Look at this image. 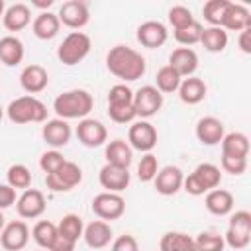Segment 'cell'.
Masks as SVG:
<instances>
[{
	"instance_id": "obj_1",
	"label": "cell",
	"mask_w": 251,
	"mask_h": 251,
	"mask_svg": "<svg viewBox=\"0 0 251 251\" xmlns=\"http://www.w3.org/2000/svg\"><path fill=\"white\" fill-rule=\"evenodd\" d=\"M106 67L124 82H133L145 75V59L127 45H114L106 55Z\"/></svg>"
},
{
	"instance_id": "obj_2",
	"label": "cell",
	"mask_w": 251,
	"mask_h": 251,
	"mask_svg": "<svg viewBox=\"0 0 251 251\" xmlns=\"http://www.w3.org/2000/svg\"><path fill=\"white\" fill-rule=\"evenodd\" d=\"M92 106H94L92 94L84 88L65 90L53 102V110L61 120H82L90 114Z\"/></svg>"
},
{
	"instance_id": "obj_3",
	"label": "cell",
	"mask_w": 251,
	"mask_h": 251,
	"mask_svg": "<svg viewBox=\"0 0 251 251\" xmlns=\"http://www.w3.org/2000/svg\"><path fill=\"white\" fill-rule=\"evenodd\" d=\"M6 114L12 124H41L47 120V106L35 96H20L12 100L6 108Z\"/></svg>"
},
{
	"instance_id": "obj_4",
	"label": "cell",
	"mask_w": 251,
	"mask_h": 251,
	"mask_svg": "<svg viewBox=\"0 0 251 251\" xmlns=\"http://www.w3.org/2000/svg\"><path fill=\"white\" fill-rule=\"evenodd\" d=\"M222 180V173L220 167L212 165V163H200L184 180H182V188L192 194V196H202L214 188L220 186Z\"/></svg>"
},
{
	"instance_id": "obj_5",
	"label": "cell",
	"mask_w": 251,
	"mask_h": 251,
	"mask_svg": "<svg viewBox=\"0 0 251 251\" xmlns=\"http://www.w3.org/2000/svg\"><path fill=\"white\" fill-rule=\"evenodd\" d=\"M88 53H90V37L82 31H71L57 47V59L67 67L78 65Z\"/></svg>"
},
{
	"instance_id": "obj_6",
	"label": "cell",
	"mask_w": 251,
	"mask_h": 251,
	"mask_svg": "<svg viewBox=\"0 0 251 251\" xmlns=\"http://www.w3.org/2000/svg\"><path fill=\"white\" fill-rule=\"evenodd\" d=\"M80 180H82V169L73 161H65L55 173L45 175V184L53 192H69L75 186H78Z\"/></svg>"
},
{
	"instance_id": "obj_7",
	"label": "cell",
	"mask_w": 251,
	"mask_h": 251,
	"mask_svg": "<svg viewBox=\"0 0 251 251\" xmlns=\"http://www.w3.org/2000/svg\"><path fill=\"white\" fill-rule=\"evenodd\" d=\"M231 249H245L251 241V214L247 210H237L229 218V226L224 239Z\"/></svg>"
},
{
	"instance_id": "obj_8",
	"label": "cell",
	"mask_w": 251,
	"mask_h": 251,
	"mask_svg": "<svg viewBox=\"0 0 251 251\" xmlns=\"http://www.w3.org/2000/svg\"><path fill=\"white\" fill-rule=\"evenodd\" d=\"M92 212L104 220V222H112L124 216L126 212V202L118 192H100L92 198Z\"/></svg>"
},
{
	"instance_id": "obj_9",
	"label": "cell",
	"mask_w": 251,
	"mask_h": 251,
	"mask_svg": "<svg viewBox=\"0 0 251 251\" xmlns=\"http://www.w3.org/2000/svg\"><path fill=\"white\" fill-rule=\"evenodd\" d=\"M133 108H135L137 118L147 120L163 108V94L155 86L145 84L137 92H133Z\"/></svg>"
},
{
	"instance_id": "obj_10",
	"label": "cell",
	"mask_w": 251,
	"mask_h": 251,
	"mask_svg": "<svg viewBox=\"0 0 251 251\" xmlns=\"http://www.w3.org/2000/svg\"><path fill=\"white\" fill-rule=\"evenodd\" d=\"M127 143L131 149H137L141 153H151V149L157 145V129L147 120H137L129 126L127 131Z\"/></svg>"
},
{
	"instance_id": "obj_11",
	"label": "cell",
	"mask_w": 251,
	"mask_h": 251,
	"mask_svg": "<svg viewBox=\"0 0 251 251\" xmlns=\"http://www.w3.org/2000/svg\"><path fill=\"white\" fill-rule=\"evenodd\" d=\"M59 22L71 29H82L88 20H90V12H88V6L86 2L82 0H69V2H63L61 8H59V14H57Z\"/></svg>"
},
{
	"instance_id": "obj_12",
	"label": "cell",
	"mask_w": 251,
	"mask_h": 251,
	"mask_svg": "<svg viewBox=\"0 0 251 251\" xmlns=\"http://www.w3.org/2000/svg\"><path fill=\"white\" fill-rule=\"evenodd\" d=\"M76 137L86 147H100L108 139V129L100 120L82 118L76 126Z\"/></svg>"
},
{
	"instance_id": "obj_13",
	"label": "cell",
	"mask_w": 251,
	"mask_h": 251,
	"mask_svg": "<svg viewBox=\"0 0 251 251\" xmlns=\"http://www.w3.org/2000/svg\"><path fill=\"white\" fill-rule=\"evenodd\" d=\"M16 212L20 218L25 220H33L39 218L45 212V196L41 190L37 188H27L20 194V198L16 200Z\"/></svg>"
},
{
	"instance_id": "obj_14",
	"label": "cell",
	"mask_w": 251,
	"mask_h": 251,
	"mask_svg": "<svg viewBox=\"0 0 251 251\" xmlns=\"http://www.w3.org/2000/svg\"><path fill=\"white\" fill-rule=\"evenodd\" d=\"M29 241V227L22 220H14L4 226L0 231V243L6 251H20L27 245Z\"/></svg>"
},
{
	"instance_id": "obj_15",
	"label": "cell",
	"mask_w": 251,
	"mask_h": 251,
	"mask_svg": "<svg viewBox=\"0 0 251 251\" xmlns=\"http://www.w3.org/2000/svg\"><path fill=\"white\" fill-rule=\"evenodd\" d=\"M98 180L102 184V188H106V192H122L129 186V180H131V175H129V169H124V167H116V165H104L98 173Z\"/></svg>"
},
{
	"instance_id": "obj_16",
	"label": "cell",
	"mask_w": 251,
	"mask_h": 251,
	"mask_svg": "<svg viewBox=\"0 0 251 251\" xmlns=\"http://www.w3.org/2000/svg\"><path fill=\"white\" fill-rule=\"evenodd\" d=\"M135 37H137V41H139L143 47H147V49H157V47L165 45V41H167V37H169V31H167V27H165L161 22H157V20H147V22H143V24L137 27Z\"/></svg>"
},
{
	"instance_id": "obj_17",
	"label": "cell",
	"mask_w": 251,
	"mask_h": 251,
	"mask_svg": "<svg viewBox=\"0 0 251 251\" xmlns=\"http://www.w3.org/2000/svg\"><path fill=\"white\" fill-rule=\"evenodd\" d=\"M41 137H43V141H45L47 145H51L53 149L65 147V145L71 141V126L67 124V120H61V118L47 120V122H43Z\"/></svg>"
},
{
	"instance_id": "obj_18",
	"label": "cell",
	"mask_w": 251,
	"mask_h": 251,
	"mask_svg": "<svg viewBox=\"0 0 251 251\" xmlns=\"http://www.w3.org/2000/svg\"><path fill=\"white\" fill-rule=\"evenodd\" d=\"M182 180H184V175L178 167L175 165H167L163 169H159L157 176L153 178L155 182V190L163 196H173L176 194L180 188H182Z\"/></svg>"
},
{
	"instance_id": "obj_19",
	"label": "cell",
	"mask_w": 251,
	"mask_h": 251,
	"mask_svg": "<svg viewBox=\"0 0 251 251\" xmlns=\"http://www.w3.org/2000/svg\"><path fill=\"white\" fill-rule=\"evenodd\" d=\"M49 84V75L41 65H27L20 73V86L29 94H39Z\"/></svg>"
},
{
	"instance_id": "obj_20",
	"label": "cell",
	"mask_w": 251,
	"mask_h": 251,
	"mask_svg": "<svg viewBox=\"0 0 251 251\" xmlns=\"http://www.w3.org/2000/svg\"><path fill=\"white\" fill-rule=\"evenodd\" d=\"M194 133L202 145H218L224 137V124L214 116H204L196 122Z\"/></svg>"
},
{
	"instance_id": "obj_21",
	"label": "cell",
	"mask_w": 251,
	"mask_h": 251,
	"mask_svg": "<svg viewBox=\"0 0 251 251\" xmlns=\"http://www.w3.org/2000/svg\"><path fill=\"white\" fill-rule=\"evenodd\" d=\"M222 29H229V31H243L247 27H251V12L241 6V4H233L229 2L226 8V14L222 18Z\"/></svg>"
},
{
	"instance_id": "obj_22",
	"label": "cell",
	"mask_w": 251,
	"mask_h": 251,
	"mask_svg": "<svg viewBox=\"0 0 251 251\" xmlns=\"http://www.w3.org/2000/svg\"><path fill=\"white\" fill-rule=\"evenodd\" d=\"M112 235H114V233H112V227H110V224L104 222V220H94V222H90V224L84 227V231H82V237H84V241H86V245H88L90 249H102V247L110 245Z\"/></svg>"
},
{
	"instance_id": "obj_23",
	"label": "cell",
	"mask_w": 251,
	"mask_h": 251,
	"mask_svg": "<svg viewBox=\"0 0 251 251\" xmlns=\"http://www.w3.org/2000/svg\"><path fill=\"white\" fill-rule=\"evenodd\" d=\"M169 67H173L180 76H192L198 69V55L190 47H178L169 55Z\"/></svg>"
},
{
	"instance_id": "obj_24",
	"label": "cell",
	"mask_w": 251,
	"mask_h": 251,
	"mask_svg": "<svg viewBox=\"0 0 251 251\" xmlns=\"http://www.w3.org/2000/svg\"><path fill=\"white\" fill-rule=\"evenodd\" d=\"M204 204H206V210L210 214H214V216H227V214H231L235 202H233V194L229 190L214 188V190L206 192Z\"/></svg>"
},
{
	"instance_id": "obj_25",
	"label": "cell",
	"mask_w": 251,
	"mask_h": 251,
	"mask_svg": "<svg viewBox=\"0 0 251 251\" xmlns=\"http://www.w3.org/2000/svg\"><path fill=\"white\" fill-rule=\"evenodd\" d=\"M29 22H31V10L27 4H22V2L6 8L2 18V24L8 31H22L29 25Z\"/></svg>"
},
{
	"instance_id": "obj_26",
	"label": "cell",
	"mask_w": 251,
	"mask_h": 251,
	"mask_svg": "<svg viewBox=\"0 0 251 251\" xmlns=\"http://www.w3.org/2000/svg\"><path fill=\"white\" fill-rule=\"evenodd\" d=\"M104 157H106V163H108V165H116V167L129 169V165H131V161H133V149H131L129 143L124 141V139H112V141L106 145Z\"/></svg>"
},
{
	"instance_id": "obj_27",
	"label": "cell",
	"mask_w": 251,
	"mask_h": 251,
	"mask_svg": "<svg viewBox=\"0 0 251 251\" xmlns=\"http://www.w3.org/2000/svg\"><path fill=\"white\" fill-rule=\"evenodd\" d=\"M31 29H33V35L37 39L47 41V39H53L59 33L61 22H59L57 14H53V12H39L31 22Z\"/></svg>"
},
{
	"instance_id": "obj_28",
	"label": "cell",
	"mask_w": 251,
	"mask_h": 251,
	"mask_svg": "<svg viewBox=\"0 0 251 251\" xmlns=\"http://www.w3.org/2000/svg\"><path fill=\"white\" fill-rule=\"evenodd\" d=\"M206 92H208V86L202 78H196V76H186L182 78L180 86H178V96L184 104L188 106H194V104H200L204 98H206Z\"/></svg>"
},
{
	"instance_id": "obj_29",
	"label": "cell",
	"mask_w": 251,
	"mask_h": 251,
	"mask_svg": "<svg viewBox=\"0 0 251 251\" xmlns=\"http://www.w3.org/2000/svg\"><path fill=\"white\" fill-rule=\"evenodd\" d=\"M24 59V43L16 35H4L0 39V63L6 67H16Z\"/></svg>"
},
{
	"instance_id": "obj_30",
	"label": "cell",
	"mask_w": 251,
	"mask_h": 251,
	"mask_svg": "<svg viewBox=\"0 0 251 251\" xmlns=\"http://www.w3.org/2000/svg\"><path fill=\"white\" fill-rule=\"evenodd\" d=\"M222 155L226 157H245L249 155V139L241 131H231L222 137Z\"/></svg>"
},
{
	"instance_id": "obj_31",
	"label": "cell",
	"mask_w": 251,
	"mask_h": 251,
	"mask_svg": "<svg viewBox=\"0 0 251 251\" xmlns=\"http://www.w3.org/2000/svg\"><path fill=\"white\" fill-rule=\"evenodd\" d=\"M159 251H196L194 237L182 231H167L159 241Z\"/></svg>"
},
{
	"instance_id": "obj_32",
	"label": "cell",
	"mask_w": 251,
	"mask_h": 251,
	"mask_svg": "<svg viewBox=\"0 0 251 251\" xmlns=\"http://www.w3.org/2000/svg\"><path fill=\"white\" fill-rule=\"evenodd\" d=\"M227 31L222 29V27H204L202 29V35H200V43L204 45L206 51L210 53H222L226 47H227Z\"/></svg>"
},
{
	"instance_id": "obj_33",
	"label": "cell",
	"mask_w": 251,
	"mask_h": 251,
	"mask_svg": "<svg viewBox=\"0 0 251 251\" xmlns=\"http://www.w3.org/2000/svg\"><path fill=\"white\" fill-rule=\"evenodd\" d=\"M57 231L61 237L76 243L80 237H82V231H84V224H82V218L78 214H65L61 218V222L57 224Z\"/></svg>"
},
{
	"instance_id": "obj_34",
	"label": "cell",
	"mask_w": 251,
	"mask_h": 251,
	"mask_svg": "<svg viewBox=\"0 0 251 251\" xmlns=\"http://www.w3.org/2000/svg\"><path fill=\"white\" fill-rule=\"evenodd\" d=\"M182 82V76L169 65L161 67L157 71V76H155V88L161 92V94H171V92H176L178 86Z\"/></svg>"
},
{
	"instance_id": "obj_35",
	"label": "cell",
	"mask_w": 251,
	"mask_h": 251,
	"mask_svg": "<svg viewBox=\"0 0 251 251\" xmlns=\"http://www.w3.org/2000/svg\"><path fill=\"white\" fill-rule=\"evenodd\" d=\"M31 235H33L35 243H37L41 249L49 251L51 245H53V241L57 239V226H55L53 222H49V220H39V222L33 226Z\"/></svg>"
},
{
	"instance_id": "obj_36",
	"label": "cell",
	"mask_w": 251,
	"mask_h": 251,
	"mask_svg": "<svg viewBox=\"0 0 251 251\" xmlns=\"http://www.w3.org/2000/svg\"><path fill=\"white\" fill-rule=\"evenodd\" d=\"M6 178H8V184L14 188V190H27L31 186V171L22 165V163H16L8 169L6 173Z\"/></svg>"
},
{
	"instance_id": "obj_37",
	"label": "cell",
	"mask_w": 251,
	"mask_h": 251,
	"mask_svg": "<svg viewBox=\"0 0 251 251\" xmlns=\"http://www.w3.org/2000/svg\"><path fill=\"white\" fill-rule=\"evenodd\" d=\"M227 4H229V0H208V2L204 4V8H202L204 20H206L212 27H220Z\"/></svg>"
},
{
	"instance_id": "obj_38",
	"label": "cell",
	"mask_w": 251,
	"mask_h": 251,
	"mask_svg": "<svg viewBox=\"0 0 251 251\" xmlns=\"http://www.w3.org/2000/svg\"><path fill=\"white\" fill-rule=\"evenodd\" d=\"M224 237L212 231H202L194 237V247L196 251H224Z\"/></svg>"
},
{
	"instance_id": "obj_39",
	"label": "cell",
	"mask_w": 251,
	"mask_h": 251,
	"mask_svg": "<svg viewBox=\"0 0 251 251\" xmlns=\"http://www.w3.org/2000/svg\"><path fill=\"white\" fill-rule=\"evenodd\" d=\"M202 24L200 22H192L190 25H186V27H182V29H176V31H173V35H175V39L180 43V45H184V47H188V45H194V43H200V35H202Z\"/></svg>"
},
{
	"instance_id": "obj_40",
	"label": "cell",
	"mask_w": 251,
	"mask_h": 251,
	"mask_svg": "<svg viewBox=\"0 0 251 251\" xmlns=\"http://www.w3.org/2000/svg\"><path fill=\"white\" fill-rule=\"evenodd\" d=\"M159 173V163L153 153H145L137 165V178L141 182H151Z\"/></svg>"
},
{
	"instance_id": "obj_41",
	"label": "cell",
	"mask_w": 251,
	"mask_h": 251,
	"mask_svg": "<svg viewBox=\"0 0 251 251\" xmlns=\"http://www.w3.org/2000/svg\"><path fill=\"white\" fill-rule=\"evenodd\" d=\"M192 22H194V16H192V12L186 6H173L169 10V24L173 25L175 31L190 25Z\"/></svg>"
},
{
	"instance_id": "obj_42",
	"label": "cell",
	"mask_w": 251,
	"mask_h": 251,
	"mask_svg": "<svg viewBox=\"0 0 251 251\" xmlns=\"http://www.w3.org/2000/svg\"><path fill=\"white\" fill-rule=\"evenodd\" d=\"M133 104V90L127 84H114L108 90V106Z\"/></svg>"
},
{
	"instance_id": "obj_43",
	"label": "cell",
	"mask_w": 251,
	"mask_h": 251,
	"mask_svg": "<svg viewBox=\"0 0 251 251\" xmlns=\"http://www.w3.org/2000/svg\"><path fill=\"white\" fill-rule=\"evenodd\" d=\"M108 116L112 122L116 124H129L133 122L135 116V108L133 104H120V106H108Z\"/></svg>"
},
{
	"instance_id": "obj_44",
	"label": "cell",
	"mask_w": 251,
	"mask_h": 251,
	"mask_svg": "<svg viewBox=\"0 0 251 251\" xmlns=\"http://www.w3.org/2000/svg\"><path fill=\"white\" fill-rule=\"evenodd\" d=\"M65 161H67V159H65L57 149H51V151H45V153L39 157V167H41V171H43L45 175H51V173H55Z\"/></svg>"
},
{
	"instance_id": "obj_45",
	"label": "cell",
	"mask_w": 251,
	"mask_h": 251,
	"mask_svg": "<svg viewBox=\"0 0 251 251\" xmlns=\"http://www.w3.org/2000/svg\"><path fill=\"white\" fill-rule=\"evenodd\" d=\"M222 169L229 175H243L247 169V159L245 157H226L222 155Z\"/></svg>"
},
{
	"instance_id": "obj_46",
	"label": "cell",
	"mask_w": 251,
	"mask_h": 251,
	"mask_svg": "<svg viewBox=\"0 0 251 251\" xmlns=\"http://www.w3.org/2000/svg\"><path fill=\"white\" fill-rule=\"evenodd\" d=\"M110 251H139V245H137V239L133 235L124 233V235H120L112 241Z\"/></svg>"
},
{
	"instance_id": "obj_47",
	"label": "cell",
	"mask_w": 251,
	"mask_h": 251,
	"mask_svg": "<svg viewBox=\"0 0 251 251\" xmlns=\"http://www.w3.org/2000/svg\"><path fill=\"white\" fill-rule=\"evenodd\" d=\"M16 202V190L10 184H0V210L10 208Z\"/></svg>"
},
{
	"instance_id": "obj_48",
	"label": "cell",
	"mask_w": 251,
	"mask_h": 251,
	"mask_svg": "<svg viewBox=\"0 0 251 251\" xmlns=\"http://www.w3.org/2000/svg\"><path fill=\"white\" fill-rule=\"evenodd\" d=\"M75 245H76V243H73V241L61 237L59 231H57V239L53 241V245H51L49 251H75Z\"/></svg>"
},
{
	"instance_id": "obj_49",
	"label": "cell",
	"mask_w": 251,
	"mask_h": 251,
	"mask_svg": "<svg viewBox=\"0 0 251 251\" xmlns=\"http://www.w3.org/2000/svg\"><path fill=\"white\" fill-rule=\"evenodd\" d=\"M239 49L245 53V55H249L251 53V27H247V29H243V31H239Z\"/></svg>"
},
{
	"instance_id": "obj_50",
	"label": "cell",
	"mask_w": 251,
	"mask_h": 251,
	"mask_svg": "<svg viewBox=\"0 0 251 251\" xmlns=\"http://www.w3.org/2000/svg\"><path fill=\"white\" fill-rule=\"evenodd\" d=\"M31 6H35V8H49V6H53V0H33Z\"/></svg>"
},
{
	"instance_id": "obj_51",
	"label": "cell",
	"mask_w": 251,
	"mask_h": 251,
	"mask_svg": "<svg viewBox=\"0 0 251 251\" xmlns=\"http://www.w3.org/2000/svg\"><path fill=\"white\" fill-rule=\"evenodd\" d=\"M4 12H6V4H4V0H0V20L4 18Z\"/></svg>"
},
{
	"instance_id": "obj_52",
	"label": "cell",
	"mask_w": 251,
	"mask_h": 251,
	"mask_svg": "<svg viewBox=\"0 0 251 251\" xmlns=\"http://www.w3.org/2000/svg\"><path fill=\"white\" fill-rule=\"evenodd\" d=\"M4 226H6V218H4V214H2V210H0V231L4 229Z\"/></svg>"
},
{
	"instance_id": "obj_53",
	"label": "cell",
	"mask_w": 251,
	"mask_h": 251,
	"mask_svg": "<svg viewBox=\"0 0 251 251\" xmlns=\"http://www.w3.org/2000/svg\"><path fill=\"white\" fill-rule=\"evenodd\" d=\"M2 116H4V110H2V106H0V120H2Z\"/></svg>"
},
{
	"instance_id": "obj_54",
	"label": "cell",
	"mask_w": 251,
	"mask_h": 251,
	"mask_svg": "<svg viewBox=\"0 0 251 251\" xmlns=\"http://www.w3.org/2000/svg\"><path fill=\"white\" fill-rule=\"evenodd\" d=\"M39 251H45V249H39Z\"/></svg>"
}]
</instances>
